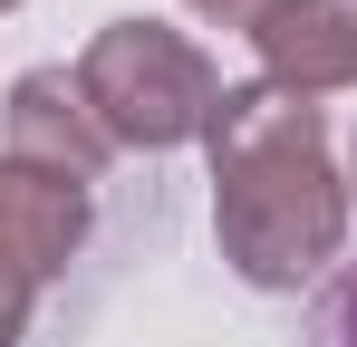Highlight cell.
<instances>
[{
  "mask_svg": "<svg viewBox=\"0 0 357 347\" xmlns=\"http://www.w3.org/2000/svg\"><path fill=\"white\" fill-rule=\"evenodd\" d=\"M319 347H357V280L338 289L328 309H319Z\"/></svg>",
  "mask_w": 357,
  "mask_h": 347,
  "instance_id": "cell-7",
  "label": "cell"
},
{
  "mask_svg": "<svg viewBox=\"0 0 357 347\" xmlns=\"http://www.w3.org/2000/svg\"><path fill=\"white\" fill-rule=\"evenodd\" d=\"M77 251H87V183L0 155V261H10V270H29V280L49 289Z\"/></svg>",
  "mask_w": 357,
  "mask_h": 347,
  "instance_id": "cell-5",
  "label": "cell"
},
{
  "mask_svg": "<svg viewBox=\"0 0 357 347\" xmlns=\"http://www.w3.org/2000/svg\"><path fill=\"white\" fill-rule=\"evenodd\" d=\"M0 155L49 164V174H68V183H97L107 155H116V135L97 125L77 68H20L10 97H0Z\"/></svg>",
  "mask_w": 357,
  "mask_h": 347,
  "instance_id": "cell-3",
  "label": "cell"
},
{
  "mask_svg": "<svg viewBox=\"0 0 357 347\" xmlns=\"http://www.w3.org/2000/svg\"><path fill=\"white\" fill-rule=\"evenodd\" d=\"M183 10H203V20H222V29H241V39H251V20H261L271 0H183Z\"/></svg>",
  "mask_w": 357,
  "mask_h": 347,
  "instance_id": "cell-8",
  "label": "cell"
},
{
  "mask_svg": "<svg viewBox=\"0 0 357 347\" xmlns=\"http://www.w3.org/2000/svg\"><path fill=\"white\" fill-rule=\"evenodd\" d=\"M251 49L280 97H338L357 87V0H271L251 20Z\"/></svg>",
  "mask_w": 357,
  "mask_h": 347,
  "instance_id": "cell-4",
  "label": "cell"
},
{
  "mask_svg": "<svg viewBox=\"0 0 357 347\" xmlns=\"http://www.w3.org/2000/svg\"><path fill=\"white\" fill-rule=\"evenodd\" d=\"M0 10H10V0H0Z\"/></svg>",
  "mask_w": 357,
  "mask_h": 347,
  "instance_id": "cell-9",
  "label": "cell"
},
{
  "mask_svg": "<svg viewBox=\"0 0 357 347\" xmlns=\"http://www.w3.org/2000/svg\"><path fill=\"white\" fill-rule=\"evenodd\" d=\"M213 231L222 261L251 289H299L319 280L348 241V183L328 164V125L309 97H280L271 77L222 87L213 116Z\"/></svg>",
  "mask_w": 357,
  "mask_h": 347,
  "instance_id": "cell-1",
  "label": "cell"
},
{
  "mask_svg": "<svg viewBox=\"0 0 357 347\" xmlns=\"http://www.w3.org/2000/svg\"><path fill=\"white\" fill-rule=\"evenodd\" d=\"M29 299H39V280L0 261V347H20V328H29Z\"/></svg>",
  "mask_w": 357,
  "mask_h": 347,
  "instance_id": "cell-6",
  "label": "cell"
},
{
  "mask_svg": "<svg viewBox=\"0 0 357 347\" xmlns=\"http://www.w3.org/2000/svg\"><path fill=\"white\" fill-rule=\"evenodd\" d=\"M77 87H87L97 125L145 155H174L193 135H213V116H222V68L165 20H107L77 58Z\"/></svg>",
  "mask_w": 357,
  "mask_h": 347,
  "instance_id": "cell-2",
  "label": "cell"
}]
</instances>
